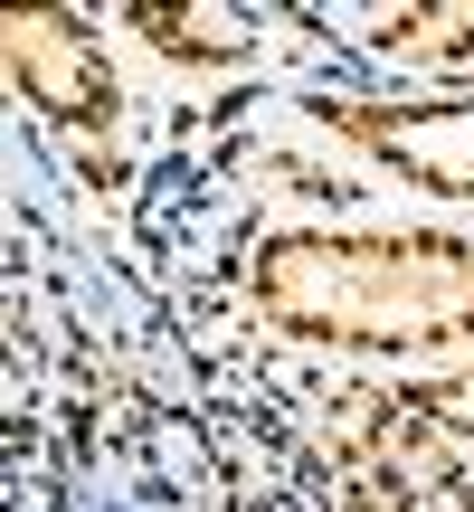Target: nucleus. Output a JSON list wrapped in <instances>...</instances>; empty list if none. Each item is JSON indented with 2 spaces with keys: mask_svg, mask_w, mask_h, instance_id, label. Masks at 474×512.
<instances>
[{
  "mask_svg": "<svg viewBox=\"0 0 474 512\" xmlns=\"http://www.w3.org/2000/svg\"><path fill=\"white\" fill-rule=\"evenodd\" d=\"M408 408H418L427 427H446V437H474V361L446 370V380H418V389H408Z\"/></svg>",
  "mask_w": 474,
  "mask_h": 512,
  "instance_id": "obj_7",
  "label": "nucleus"
},
{
  "mask_svg": "<svg viewBox=\"0 0 474 512\" xmlns=\"http://www.w3.org/2000/svg\"><path fill=\"white\" fill-rule=\"evenodd\" d=\"M133 29L162 57H190V67H237V57H256V19L247 10H209V0H190V10H133Z\"/></svg>",
  "mask_w": 474,
  "mask_h": 512,
  "instance_id": "obj_4",
  "label": "nucleus"
},
{
  "mask_svg": "<svg viewBox=\"0 0 474 512\" xmlns=\"http://www.w3.org/2000/svg\"><path fill=\"white\" fill-rule=\"evenodd\" d=\"M380 484H389V494H408V503H418V494H456V446H446L418 408H399L389 437H380Z\"/></svg>",
  "mask_w": 474,
  "mask_h": 512,
  "instance_id": "obj_5",
  "label": "nucleus"
},
{
  "mask_svg": "<svg viewBox=\"0 0 474 512\" xmlns=\"http://www.w3.org/2000/svg\"><path fill=\"white\" fill-rule=\"evenodd\" d=\"M0 48H10V86L29 95L48 124H67V133H105L114 124V76H105V57L86 48L76 19L19 10L10 29H0Z\"/></svg>",
  "mask_w": 474,
  "mask_h": 512,
  "instance_id": "obj_3",
  "label": "nucleus"
},
{
  "mask_svg": "<svg viewBox=\"0 0 474 512\" xmlns=\"http://www.w3.org/2000/svg\"><path fill=\"white\" fill-rule=\"evenodd\" d=\"M266 323L342 351H427L474 332V256L446 238H323L285 228L247 256Z\"/></svg>",
  "mask_w": 474,
  "mask_h": 512,
  "instance_id": "obj_1",
  "label": "nucleus"
},
{
  "mask_svg": "<svg viewBox=\"0 0 474 512\" xmlns=\"http://www.w3.org/2000/svg\"><path fill=\"white\" fill-rule=\"evenodd\" d=\"M313 114L351 133L370 162L408 171L418 190L474 200V95H456V105H313Z\"/></svg>",
  "mask_w": 474,
  "mask_h": 512,
  "instance_id": "obj_2",
  "label": "nucleus"
},
{
  "mask_svg": "<svg viewBox=\"0 0 474 512\" xmlns=\"http://www.w3.org/2000/svg\"><path fill=\"white\" fill-rule=\"evenodd\" d=\"M380 48L418 57V67H456V57H474V10H399L380 19Z\"/></svg>",
  "mask_w": 474,
  "mask_h": 512,
  "instance_id": "obj_6",
  "label": "nucleus"
}]
</instances>
